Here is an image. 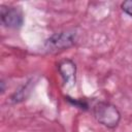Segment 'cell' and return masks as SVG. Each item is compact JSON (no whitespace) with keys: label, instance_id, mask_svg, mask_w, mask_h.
<instances>
[{"label":"cell","instance_id":"277c9868","mask_svg":"<svg viewBox=\"0 0 132 132\" xmlns=\"http://www.w3.org/2000/svg\"><path fill=\"white\" fill-rule=\"evenodd\" d=\"M58 69L66 85L70 84V86H73L75 84L76 68H75V64L71 60H63L62 62H60L58 65Z\"/></svg>","mask_w":132,"mask_h":132},{"label":"cell","instance_id":"8992f818","mask_svg":"<svg viewBox=\"0 0 132 132\" xmlns=\"http://www.w3.org/2000/svg\"><path fill=\"white\" fill-rule=\"evenodd\" d=\"M122 9L127 13L129 14L130 16H132V0H127V1H124L121 5Z\"/></svg>","mask_w":132,"mask_h":132},{"label":"cell","instance_id":"7a4b0ae2","mask_svg":"<svg viewBox=\"0 0 132 132\" xmlns=\"http://www.w3.org/2000/svg\"><path fill=\"white\" fill-rule=\"evenodd\" d=\"M77 33L74 30H67L56 33L45 40L44 46L48 52H58L72 46L76 42Z\"/></svg>","mask_w":132,"mask_h":132},{"label":"cell","instance_id":"6da1fadb","mask_svg":"<svg viewBox=\"0 0 132 132\" xmlns=\"http://www.w3.org/2000/svg\"><path fill=\"white\" fill-rule=\"evenodd\" d=\"M95 119L102 125L108 128H114L118 126L121 120V113L117 106L108 102H98L93 108Z\"/></svg>","mask_w":132,"mask_h":132},{"label":"cell","instance_id":"52a82bcc","mask_svg":"<svg viewBox=\"0 0 132 132\" xmlns=\"http://www.w3.org/2000/svg\"><path fill=\"white\" fill-rule=\"evenodd\" d=\"M1 92H4V82L1 81Z\"/></svg>","mask_w":132,"mask_h":132},{"label":"cell","instance_id":"5b68a950","mask_svg":"<svg viewBox=\"0 0 132 132\" xmlns=\"http://www.w3.org/2000/svg\"><path fill=\"white\" fill-rule=\"evenodd\" d=\"M66 99L71 103V104H73V105H75V106H77L78 108H81V109H87L88 108V104H87V102H85V101H81V100H76V99H72V98H69V97H66Z\"/></svg>","mask_w":132,"mask_h":132},{"label":"cell","instance_id":"3957f363","mask_svg":"<svg viewBox=\"0 0 132 132\" xmlns=\"http://www.w3.org/2000/svg\"><path fill=\"white\" fill-rule=\"evenodd\" d=\"M0 18L2 24L7 28H20L23 24V13L19 7L1 6Z\"/></svg>","mask_w":132,"mask_h":132}]
</instances>
